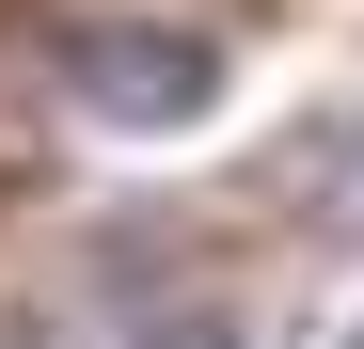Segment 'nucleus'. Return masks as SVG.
Listing matches in <instances>:
<instances>
[{
	"label": "nucleus",
	"instance_id": "1",
	"mask_svg": "<svg viewBox=\"0 0 364 349\" xmlns=\"http://www.w3.org/2000/svg\"><path fill=\"white\" fill-rule=\"evenodd\" d=\"M64 80L95 95V111H127V127H174V111H206V48L191 32H64Z\"/></svg>",
	"mask_w": 364,
	"mask_h": 349
}]
</instances>
